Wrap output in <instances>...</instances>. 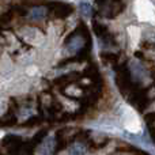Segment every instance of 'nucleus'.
<instances>
[{"instance_id":"f257e3e1","label":"nucleus","mask_w":155,"mask_h":155,"mask_svg":"<svg viewBox=\"0 0 155 155\" xmlns=\"http://www.w3.org/2000/svg\"><path fill=\"white\" fill-rule=\"evenodd\" d=\"M71 12H72V8L68 4H61V3L54 4L53 7L51 8V14L54 18H65V16H68Z\"/></svg>"},{"instance_id":"f03ea898","label":"nucleus","mask_w":155,"mask_h":155,"mask_svg":"<svg viewBox=\"0 0 155 155\" xmlns=\"http://www.w3.org/2000/svg\"><path fill=\"white\" fill-rule=\"evenodd\" d=\"M70 153L71 155H86V153H87V146L82 142H75L71 146Z\"/></svg>"},{"instance_id":"7ed1b4c3","label":"nucleus","mask_w":155,"mask_h":155,"mask_svg":"<svg viewBox=\"0 0 155 155\" xmlns=\"http://www.w3.org/2000/svg\"><path fill=\"white\" fill-rule=\"evenodd\" d=\"M46 14H48V11H46L45 7H34L30 10V16H31L33 19H41V18H44Z\"/></svg>"},{"instance_id":"20e7f679","label":"nucleus","mask_w":155,"mask_h":155,"mask_svg":"<svg viewBox=\"0 0 155 155\" xmlns=\"http://www.w3.org/2000/svg\"><path fill=\"white\" fill-rule=\"evenodd\" d=\"M78 74H74V75H64L61 76L60 79L56 80V84H60V86H68L70 83H72L75 79H78Z\"/></svg>"},{"instance_id":"39448f33","label":"nucleus","mask_w":155,"mask_h":155,"mask_svg":"<svg viewBox=\"0 0 155 155\" xmlns=\"http://www.w3.org/2000/svg\"><path fill=\"white\" fill-rule=\"evenodd\" d=\"M80 12L84 18H90L91 14H93V8L87 2H82L80 3Z\"/></svg>"},{"instance_id":"423d86ee","label":"nucleus","mask_w":155,"mask_h":155,"mask_svg":"<svg viewBox=\"0 0 155 155\" xmlns=\"http://www.w3.org/2000/svg\"><path fill=\"white\" fill-rule=\"evenodd\" d=\"M16 118L14 117V114H5L4 117H2V120H0V124L2 125H12V124H15Z\"/></svg>"}]
</instances>
